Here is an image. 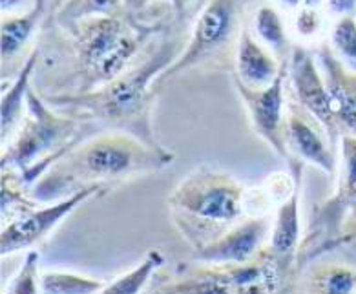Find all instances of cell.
Wrapping results in <instances>:
<instances>
[{"mask_svg": "<svg viewBox=\"0 0 356 294\" xmlns=\"http://www.w3.org/2000/svg\"><path fill=\"white\" fill-rule=\"evenodd\" d=\"M174 161L176 154L168 148L106 130L68 148L35 183L31 196L39 203H54L93 185L108 190L113 183L165 170Z\"/></svg>", "mask_w": 356, "mask_h": 294, "instance_id": "1", "label": "cell"}, {"mask_svg": "<svg viewBox=\"0 0 356 294\" xmlns=\"http://www.w3.org/2000/svg\"><path fill=\"white\" fill-rule=\"evenodd\" d=\"M177 40H166L154 49L147 60L113 79L101 88L79 95H46V103L74 112L81 119H93L106 130L130 133L152 147H163L152 124V103L156 93L152 90L156 79L179 57L183 49Z\"/></svg>", "mask_w": 356, "mask_h": 294, "instance_id": "2", "label": "cell"}, {"mask_svg": "<svg viewBox=\"0 0 356 294\" xmlns=\"http://www.w3.org/2000/svg\"><path fill=\"white\" fill-rule=\"evenodd\" d=\"M60 30L70 37L74 57L77 90L72 95L93 92L128 72L152 33L150 26L141 24L127 11L84 19Z\"/></svg>", "mask_w": 356, "mask_h": 294, "instance_id": "3", "label": "cell"}, {"mask_svg": "<svg viewBox=\"0 0 356 294\" xmlns=\"http://www.w3.org/2000/svg\"><path fill=\"white\" fill-rule=\"evenodd\" d=\"M79 117L60 115L33 88L28 95V113L8 145L0 167L15 170L24 185H35L68 148L79 141Z\"/></svg>", "mask_w": 356, "mask_h": 294, "instance_id": "4", "label": "cell"}, {"mask_svg": "<svg viewBox=\"0 0 356 294\" xmlns=\"http://www.w3.org/2000/svg\"><path fill=\"white\" fill-rule=\"evenodd\" d=\"M250 0H209L195 19L191 39L181 49L179 57L156 79L154 93L159 86L186 70L232 68L236 64L239 35L243 31L245 11Z\"/></svg>", "mask_w": 356, "mask_h": 294, "instance_id": "5", "label": "cell"}, {"mask_svg": "<svg viewBox=\"0 0 356 294\" xmlns=\"http://www.w3.org/2000/svg\"><path fill=\"white\" fill-rule=\"evenodd\" d=\"M245 194L247 188L229 172L200 165L172 188L168 206L179 221L223 227L243 216Z\"/></svg>", "mask_w": 356, "mask_h": 294, "instance_id": "6", "label": "cell"}, {"mask_svg": "<svg viewBox=\"0 0 356 294\" xmlns=\"http://www.w3.org/2000/svg\"><path fill=\"white\" fill-rule=\"evenodd\" d=\"M267 252L243 265H203L172 281L165 294H274L283 281Z\"/></svg>", "mask_w": 356, "mask_h": 294, "instance_id": "7", "label": "cell"}, {"mask_svg": "<svg viewBox=\"0 0 356 294\" xmlns=\"http://www.w3.org/2000/svg\"><path fill=\"white\" fill-rule=\"evenodd\" d=\"M106 192L104 186H88L59 202L48 203V205L40 203L31 211L17 216L15 220L8 221L2 225V232H0V254L10 256L20 250H31L37 243L48 238L55 227L60 225L84 202Z\"/></svg>", "mask_w": 356, "mask_h": 294, "instance_id": "8", "label": "cell"}, {"mask_svg": "<svg viewBox=\"0 0 356 294\" xmlns=\"http://www.w3.org/2000/svg\"><path fill=\"white\" fill-rule=\"evenodd\" d=\"M289 77V63L283 64L278 79L267 88H249L234 77V86L243 101L250 124L261 141L268 145L274 154L285 161H291L285 141V81Z\"/></svg>", "mask_w": 356, "mask_h": 294, "instance_id": "9", "label": "cell"}, {"mask_svg": "<svg viewBox=\"0 0 356 294\" xmlns=\"http://www.w3.org/2000/svg\"><path fill=\"white\" fill-rule=\"evenodd\" d=\"M285 141L291 161L309 163L320 168L327 176H334L338 168L337 154L332 141L327 136L325 128L314 115L291 101L287 108V123H285ZM289 161V163H291Z\"/></svg>", "mask_w": 356, "mask_h": 294, "instance_id": "10", "label": "cell"}, {"mask_svg": "<svg viewBox=\"0 0 356 294\" xmlns=\"http://www.w3.org/2000/svg\"><path fill=\"white\" fill-rule=\"evenodd\" d=\"M289 79H291V88L294 93V103L314 115L325 128L332 145H337V141H340V133L332 117L331 101H329L322 68L318 64V59H314V55L302 46H294L291 54Z\"/></svg>", "mask_w": 356, "mask_h": 294, "instance_id": "11", "label": "cell"}, {"mask_svg": "<svg viewBox=\"0 0 356 294\" xmlns=\"http://www.w3.org/2000/svg\"><path fill=\"white\" fill-rule=\"evenodd\" d=\"M268 236L270 225L265 218H249L200 247L195 250V260L203 265L249 263L264 252Z\"/></svg>", "mask_w": 356, "mask_h": 294, "instance_id": "12", "label": "cell"}, {"mask_svg": "<svg viewBox=\"0 0 356 294\" xmlns=\"http://www.w3.org/2000/svg\"><path fill=\"white\" fill-rule=\"evenodd\" d=\"M318 64L325 79L331 112L338 133L356 138V74L338 59L329 44L318 51Z\"/></svg>", "mask_w": 356, "mask_h": 294, "instance_id": "13", "label": "cell"}, {"mask_svg": "<svg viewBox=\"0 0 356 294\" xmlns=\"http://www.w3.org/2000/svg\"><path fill=\"white\" fill-rule=\"evenodd\" d=\"M340 147V176L337 194L327 199L318 211V225L323 232H338L347 218L356 216V138L341 136Z\"/></svg>", "mask_w": 356, "mask_h": 294, "instance_id": "14", "label": "cell"}, {"mask_svg": "<svg viewBox=\"0 0 356 294\" xmlns=\"http://www.w3.org/2000/svg\"><path fill=\"white\" fill-rule=\"evenodd\" d=\"M283 64L245 26L236 49L234 77L249 88H267L278 79Z\"/></svg>", "mask_w": 356, "mask_h": 294, "instance_id": "15", "label": "cell"}, {"mask_svg": "<svg viewBox=\"0 0 356 294\" xmlns=\"http://www.w3.org/2000/svg\"><path fill=\"white\" fill-rule=\"evenodd\" d=\"M300 188H302V181L298 183L293 194L278 205L276 218L270 227L267 249H265V252L273 258L283 275H287V270L291 269L298 247H300V236H302Z\"/></svg>", "mask_w": 356, "mask_h": 294, "instance_id": "16", "label": "cell"}, {"mask_svg": "<svg viewBox=\"0 0 356 294\" xmlns=\"http://www.w3.org/2000/svg\"><path fill=\"white\" fill-rule=\"evenodd\" d=\"M37 63H39V48H33V51L24 60V64L20 66L10 86L4 84L2 103H0V138H2V148L13 139V136H15L22 121H24L26 113H28V95H30L31 81L35 77Z\"/></svg>", "mask_w": 356, "mask_h": 294, "instance_id": "17", "label": "cell"}, {"mask_svg": "<svg viewBox=\"0 0 356 294\" xmlns=\"http://www.w3.org/2000/svg\"><path fill=\"white\" fill-rule=\"evenodd\" d=\"M48 0H37L31 10L19 15H2L0 22V55H2V70L10 60H15L26 44L30 42L31 35L37 31L46 15Z\"/></svg>", "mask_w": 356, "mask_h": 294, "instance_id": "18", "label": "cell"}, {"mask_svg": "<svg viewBox=\"0 0 356 294\" xmlns=\"http://www.w3.org/2000/svg\"><path fill=\"white\" fill-rule=\"evenodd\" d=\"M302 294H356V267L343 263L316 265L303 279Z\"/></svg>", "mask_w": 356, "mask_h": 294, "instance_id": "19", "label": "cell"}, {"mask_svg": "<svg viewBox=\"0 0 356 294\" xmlns=\"http://www.w3.org/2000/svg\"><path fill=\"white\" fill-rule=\"evenodd\" d=\"M254 28L259 40L278 57L280 63H289L293 46L289 40L287 30L283 24L282 17L273 6H261L254 15Z\"/></svg>", "mask_w": 356, "mask_h": 294, "instance_id": "20", "label": "cell"}, {"mask_svg": "<svg viewBox=\"0 0 356 294\" xmlns=\"http://www.w3.org/2000/svg\"><path fill=\"white\" fill-rule=\"evenodd\" d=\"M122 11H127L122 0H64V4L55 11L54 24L57 28H70L84 19L118 15Z\"/></svg>", "mask_w": 356, "mask_h": 294, "instance_id": "21", "label": "cell"}, {"mask_svg": "<svg viewBox=\"0 0 356 294\" xmlns=\"http://www.w3.org/2000/svg\"><path fill=\"white\" fill-rule=\"evenodd\" d=\"M163 263H165V256L161 250H148L147 256L132 270L104 285V289L99 294H139L147 287L154 272L161 269Z\"/></svg>", "mask_w": 356, "mask_h": 294, "instance_id": "22", "label": "cell"}, {"mask_svg": "<svg viewBox=\"0 0 356 294\" xmlns=\"http://www.w3.org/2000/svg\"><path fill=\"white\" fill-rule=\"evenodd\" d=\"M40 205L35 197L24 192L22 177L11 168H2V185H0V211H2V225L15 220L17 216L31 211Z\"/></svg>", "mask_w": 356, "mask_h": 294, "instance_id": "23", "label": "cell"}, {"mask_svg": "<svg viewBox=\"0 0 356 294\" xmlns=\"http://www.w3.org/2000/svg\"><path fill=\"white\" fill-rule=\"evenodd\" d=\"M104 281L90 276L49 270L42 272V294H99L104 289Z\"/></svg>", "mask_w": 356, "mask_h": 294, "instance_id": "24", "label": "cell"}, {"mask_svg": "<svg viewBox=\"0 0 356 294\" xmlns=\"http://www.w3.org/2000/svg\"><path fill=\"white\" fill-rule=\"evenodd\" d=\"M4 294H42L40 254L35 249L28 250L15 276L6 285Z\"/></svg>", "mask_w": 356, "mask_h": 294, "instance_id": "25", "label": "cell"}, {"mask_svg": "<svg viewBox=\"0 0 356 294\" xmlns=\"http://www.w3.org/2000/svg\"><path fill=\"white\" fill-rule=\"evenodd\" d=\"M331 48L338 59L356 74V19L340 17L331 33Z\"/></svg>", "mask_w": 356, "mask_h": 294, "instance_id": "26", "label": "cell"}, {"mask_svg": "<svg viewBox=\"0 0 356 294\" xmlns=\"http://www.w3.org/2000/svg\"><path fill=\"white\" fill-rule=\"evenodd\" d=\"M322 19L314 8H303L296 17V31L303 37H311L320 30Z\"/></svg>", "mask_w": 356, "mask_h": 294, "instance_id": "27", "label": "cell"}, {"mask_svg": "<svg viewBox=\"0 0 356 294\" xmlns=\"http://www.w3.org/2000/svg\"><path fill=\"white\" fill-rule=\"evenodd\" d=\"M37 4V0H0V8H2V15H19L24 11L31 10Z\"/></svg>", "mask_w": 356, "mask_h": 294, "instance_id": "28", "label": "cell"}, {"mask_svg": "<svg viewBox=\"0 0 356 294\" xmlns=\"http://www.w3.org/2000/svg\"><path fill=\"white\" fill-rule=\"evenodd\" d=\"M329 10L340 17L353 15L356 10V0H327Z\"/></svg>", "mask_w": 356, "mask_h": 294, "instance_id": "29", "label": "cell"}, {"mask_svg": "<svg viewBox=\"0 0 356 294\" xmlns=\"http://www.w3.org/2000/svg\"><path fill=\"white\" fill-rule=\"evenodd\" d=\"M172 6H174V10H176L177 15H185L186 8L191 6L192 0H170Z\"/></svg>", "mask_w": 356, "mask_h": 294, "instance_id": "30", "label": "cell"}]
</instances>
